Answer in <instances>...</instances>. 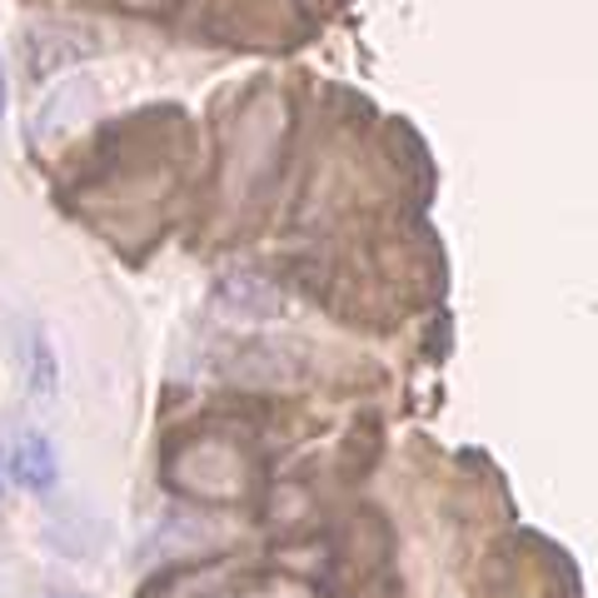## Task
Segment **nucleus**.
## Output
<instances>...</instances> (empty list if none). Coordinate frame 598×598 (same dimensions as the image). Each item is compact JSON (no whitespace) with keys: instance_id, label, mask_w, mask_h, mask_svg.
<instances>
[{"instance_id":"nucleus-5","label":"nucleus","mask_w":598,"mask_h":598,"mask_svg":"<svg viewBox=\"0 0 598 598\" xmlns=\"http://www.w3.org/2000/svg\"><path fill=\"white\" fill-rule=\"evenodd\" d=\"M50 598H81V594H50Z\"/></svg>"},{"instance_id":"nucleus-1","label":"nucleus","mask_w":598,"mask_h":598,"mask_svg":"<svg viewBox=\"0 0 598 598\" xmlns=\"http://www.w3.org/2000/svg\"><path fill=\"white\" fill-rule=\"evenodd\" d=\"M11 479L30 493H50L60 479V459H56V444L46 435H21V444L11 449Z\"/></svg>"},{"instance_id":"nucleus-3","label":"nucleus","mask_w":598,"mask_h":598,"mask_svg":"<svg viewBox=\"0 0 598 598\" xmlns=\"http://www.w3.org/2000/svg\"><path fill=\"white\" fill-rule=\"evenodd\" d=\"M5 95L11 90H5V65H0V120H5Z\"/></svg>"},{"instance_id":"nucleus-4","label":"nucleus","mask_w":598,"mask_h":598,"mask_svg":"<svg viewBox=\"0 0 598 598\" xmlns=\"http://www.w3.org/2000/svg\"><path fill=\"white\" fill-rule=\"evenodd\" d=\"M0 484H5V459H0Z\"/></svg>"},{"instance_id":"nucleus-2","label":"nucleus","mask_w":598,"mask_h":598,"mask_svg":"<svg viewBox=\"0 0 598 598\" xmlns=\"http://www.w3.org/2000/svg\"><path fill=\"white\" fill-rule=\"evenodd\" d=\"M30 389H36V394L56 389V354H50L46 334H30Z\"/></svg>"}]
</instances>
